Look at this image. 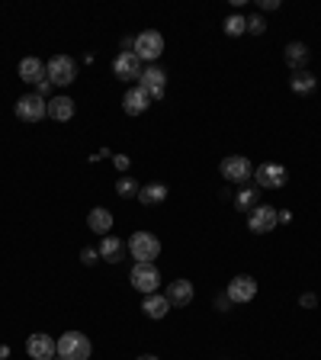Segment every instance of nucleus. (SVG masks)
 Returning <instances> with one entry per match:
<instances>
[{
	"instance_id": "nucleus-15",
	"label": "nucleus",
	"mask_w": 321,
	"mask_h": 360,
	"mask_svg": "<svg viewBox=\"0 0 321 360\" xmlns=\"http://www.w3.org/2000/svg\"><path fill=\"white\" fill-rule=\"evenodd\" d=\"M20 81H26V84H42V81H46V62H39L36 55L23 58V62H20Z\"/></svg>"
},
{
	"instance_id": "nucleus-5",
	"label": "nucleus",
	"mask_w": 321,
	"mask_h": 360,
	"mask_svg": "<svg viewBox=\"0 0 321 360\" xmlns=\"http://www.w3.org/2000/svg\"><path fill=\"white\" fill-rule=\"evenodd\" d=\"M160 52H164V36H160L158 29L138 32V39H135V55H138V62H158Z\"/></svg>"
},
{
	"instance_id": "nucleus-32",
	"label": "nucleus",
	"mask_w": 321,
	"mask_h": 360,
	"mask_svg": "<svg viewBox=\"0 0 321 360\" xmlns=\"http://www.w3.org/2000/svg\"><path fill=\"white\" fill-rule=\"evenodd\" d=\"M315 302H318V299H315L312 293H306V296H302V306H306V309H308V306H315Z\"/></svg>"
},
{
	"instance_id": "nucleus-28",
	"label": "nucleus",
	"mask_w": 321,
	"mask_h": 360,
	"mask_svg": "<svg viewBox=\"0 0 321 360\" xmlns=\"http://www.w3.org/2000/svg\"><path fill=\"white\" fill-rule=\"evenodd\" d=\"M100 258V251H93V248H84V251H81V261L84 264H93Z\"/></svg>"
},
{
	"instance_id": "nucleus-30",
	"label": "nucleus",
	"mask_w": 321,
	"mask_h": 360,
	"mask_svg": "<svg viewBox=\"0 0 321 360\" xmlns=\"http://www.w3.org/2000/svg\"><path fill=\"white\" fill-rule=\"evenodd\" d=\"M276 219H280V222H292V213H289V209H283V213L276 209Z\"/></svg>"
},
{
	"instance_id": "nucleus-6",
	"label": "nucleus",
	"mask_w": 321,
	"mask_h": 360,
	"mask_svg": "<svg viewBox=\"0 0 321 360\" xmlns=\"http://www.w3.org/2000/svg\"><path fill=\"white\" fill-rule=\"evenodd\" d=\"M129 280H132V286H135L138 293H145V296L160 290V270L154 267V264H135Z\"/></svg>"
},
{
	"instance_id": "nucleus-29",
	"label": "nucleus",
	"mask_w": 321,
	"mask_h": 360,
	"mask_svg": "<svg viewBox=\"0 0 321 360\" xmlns=\"http://www.w3.org/2000/svg\"><path fill=\"white\" fill-rule=\"evenodd\" d=\"M113 164L119 171H129V158H125V154H113Z\"/></svg>"
},
{
	"instance_id": "nucleus-24",
	"label": "nucleus",
	"mask_w": 321,
	"mask_h": 360,
	"mask_svg": "<svg viewBox=\"0 0 321 360\" xmlns=\"http://www.w3.org/2000/svg\"><path fill=\"white\" fill-rule=\"evenodd\" d=\"M257 203H260V199H257V187H241V190H238V196H235V206L238 209H247V213H251Z\"/></svg>"
},
{
	"instance_id": "nucleus-8",
	"label": "nucleus",
	"mask_w": 321,
	"mask_h": 360,
	"mask_svg": "<svg viewBox=\"0 0 321 360\" xmlns=\"http://www.w3.org/2000/svg\"><path fill=\"white\" fill-rule=\"evenodd\" d=\"M222 177L228 180V184L241 187V184H247V180L254 177V164L247 161L245 154H228V158L222 161Z\"/></svg>"
},
{
	"instance_id": "nucleus-2",
	"label": "nucleus",
	"mask_w": 321,
	"mask_h": 360,
	"mask_svg": "<svg viewBox=\"0 0 321 360\" xmlns=\"http://www.w3.org/2000/svg\"><path fill=\"white\" fill-rule=\"evenodd\" d=\"M46 77H48V84L55 87H68L74 84V77H77V62L71 58V55H52L46 62Z\"/></svg>"
},
{
	"instance_id": "nucleus-22",
	"label": "nucleus",
	"mask_w": 321,
	"mask_h": 360,
	"mask_svg": "<svg viewBox=\"0 0 321 360\" xmlns=\"http://www.w3.org/2000/svg\"><path fill=\"white\" fill-rule=\"evenodd\" d=\"M286 65L296 68V71L306 68L308 65V46L306 42H289V46H286Z\"/></svg>"
},
{
	"instance_id": "nucleus-26",
	"label": "nucleus",
	"mask_w": 321,
	"mask_h": 360,
	"mask_svg": "<svg viewBox=\"0 0 321 360\" xmlns=\"http://www.w3.org/2000/svg\"><path fill=\"white\" fill-rule=\"evenodd\" d=\"M138 190H142V187H138L135 180H132V177H119V180H116V193H119L123 199L138 196Z\"/></svg>"
},
{
	"instance_id": "nucleus-10",
	"label": "nucleus",
	"mask_w": 321,
	"mask_h": 360,
	"mask_svg": "<svg viewBox=\"0 0 321 360\" xmlns=\"http://www.w3.org/2000/svg\"><path fill=\"white\" fill-rule=\"evenodd\" d=\"M26 354H29L32 360H55L58 341H55L52 335H46V331H36V335H29V341H26Z\"/></svg>"
},
{
	"instance_id": "nucleus-12",
	"label": "nucleus",
	"mask_w": 321,
	"mask_h": 360,
	"mask_svg": "<svg viewBox=\"0 0 321 360\" xmlns=\"http://www.w3.org/2000/svg\"><path fill=\"white\" fill-rule=\"evenodd\" d=\"M225 296H228L231 302H251V299L257 296V280H254L251 274H238L228 284V293H225Z\"/></svg>"
},
{
	"instance_id": "nucleus-20",
	"label": "nucleus",
	"mask_w": 321,
	"mask_h": 360,
	"mask_svg": "<svg viewBox=\"0 0 321 360\" xmlns=\"http://www.w3.org/2000/svg\"><path fill=\"white\" fill-rule=\"evenodd\" d=\"M142 309H145L148 319H164V315L170 312V302H168V296H160V293H151V296H145Z\"/></svg>"
},
{
	"instance_id": "nucleus-16",
	"label": "nucleus",
	"mask_w": 321,
	"mask_h": 360,
	"mask_svg": "<svg viewBox=\"0 0 321 360\" xmlns=\"http://www.w3.org/2000/svg\"><path fill=\"white\" fill-rule=\"evenodd\" d=\"M87 225H90V232H97V235H109V232H113V213H109L107 206H93L90 213H87Z\"/></svg>"
},
{
	"instance_id": "nucleus-3",
	"label": "nucleus",
	"mask_w": 321,
	"mask_h": 360,
	"mask_svg": "<svg viewBox=\"0 0 321 360\" xmlns=\"http://www.w3.org/2000/svg\"><path fill=\"white\" fill-rule=\"evenodd\" d=\"M129 251L135 258V264H154V258L160 254V241L151 232H135L129 238Z\"/></svg>"
},
{
	"instance_id": "nucleus-11",
	"label": "nucleus",
	"mask_w": 321,
	"mask_h": 360,
	"mask_svg": "<svg viewBox=\"0 0 321 360\" xmlns=\"http://www.w3.org/2000/svg\"><path fill=\"white\" fill-rule=\"evenodd\" d=\"M138 87H145V93L151 100H160V97H164V87H168V74H164L158 65H148V68H142Z\"/></svg>"
},
{
	"instance_id": "nucleus-18",
	"label": "nucleus",
	"mask_w": 321,
	"mask_h": 360,
	"mask_svg": "<svg viewBox=\"0 0 321 360\" xmlns=\"http://www.w3.org/2000/svg\"><path fill=\"white\" fill-rule=\"evenodd\" d=\"M48 116H52L55 123H68L71 116H74V100L71 97H52L48 100Z\"/></svg>"
},
{
	"instance_id": "nucleus-13",
	"label": "nucleus",
	"mask_w": 321,
	"mask_h": 360,
	"mask_svg": "<svg viewBox=\"0 0 321 360\" xmlns=\"http://www.w3.org/2000/svg\"><path fill=\"white\" fill-rule=\"evenodd\" d=\"M113 74L119 77V81H135V77H142V62H138V55L119 52L113 62Z\"/></svg>"
},
{
	"instance_id": "nucleus-21",
	"label": "nucleus",
	"mask_w": 321,
	"mask_h": 360,
	"mask_svg": "<svg viewBox=\"0 0 321 360\" xmlns=\"http://www.w3.org/2000/svg\"><path fill=\"white\" fill-rule=\"evenodd\" d=\"M164 199H168V187L164 184H145L138 190V203H142V206H158Z\"/></svg>"
},
{
	"instance_id": "nucleus-9",
	"label": "nucleus",
	"mask_w": 321,
	"mask_h": 360,
	"mask_svg": "<svg viewBox=\"0 0 321 360\" xmlns=\"http://www.w3.org/2000/svg\"><path fill=\"white\" fill-rule=\"evenodd\" d=\"M286 184V168L283 164H260V168H254V187H264V190H280V187Z\"/></svg>"
},
{
	"instance_id": "nucleus-27",
	"label": "nucleus",
	"mask_w": 321,
	"mask_h": 360,
	"mask_svg": "<svg viewBox=\"0 0 321 360\" xmlns=\"http://www.w3.org/2000/svg\"><path fill=\"white\" fill-rule=\"evenodd\" d=\"M267 29V23H264V16H251L247 20V32H254V36H260V32Z\"/></svg>"
},
{
	"instance_id": "nucleus-4",
	"label": "nucleus",
	"mask_w": 321,
	"mask_h": 360,
	"mask_svg": "<svg viewBox=\"0 0 321 360\" xmlns=\"http://www.w3.org/2000/svg\"><path fill=\"white\" fill-rule=\"evenodd\" d=\"M276 225H280L276 206H270V203H257V206L247 213V229H251L254 235H267V232H273Z\"/></svg>"
},
{
	"instance_id": "nucleus-23",
	"label": "nucleus",
	"mask_w": 321,
	"mask_h": 360,
	"mask_svg": "<svg viewBox=\"0 0 321 360\" xmlns=\"http://www.w3.org/2000/svg\"><path fill=\"white\" fill-rule=\"evenodd\" d=\"M289 87H292V93H302V97H306V93H312L315 91V74L312 71H296V74L289 77Z\"/></svg>"
},
{
	"instance_id": "nucleus-1",
	"label": "nucleus",
	"mask_w": 321,
	"mask_h": 360,
	"mask_svg": "<svg viewBox=\"0 0 321 360\" xmlns=\"http://www.w3.org/2000/svg\"><path fill=\"white\" fill-rule=\"evenodd\" d=\"M90 354H93L90 338L81 335V331H64L58 338V357L62 360H90Z\"/></svg>"
},
{
	"instance_id": "nucleus-7",
	"label": "nucleus",
	"mask_w": 321,
	"mask_h": 360,
	"mask_svg": "<svg viewBox=\"0 0 321 360\" xmlns=\"http://www.w3.org/2000/svg\"><path fill=\"white\" fill-rule=\"evenodd\" d=\"M16 116L23 123H39L42 116H48V100L42 93H26V97L16 100Z\"/></svg>"
},
{
	"instance_id": "nucleus-25",
	"label": "nucleus",
	"mask_w": 321,
	"mask_h": 360,
	"mask_svg": "<svg viewBox=\"0 0 321 360\" xmlns=\"http://www.w3.org/2000/svg\"><path fill=\"white\" fill-rule=\"evenodd\" d=\"M241 32H247V20L241 13H231L225 20V36H241Z\"/></svg>"
},
{
	"instance_id": "nucleus-19",
	"label": "nucleus",
	"mask_w": 321,
	"mask_h": 360,
	"mask_svg": "<svg viewBox=\"0 0 321 360\" xmlns=\"http://www.w3.org/2000/svg\"><path fill=\"white\" fill-rule=\"evenodd\" d=\"M123 248L125 245L116 235H103V241H100V258H103V261H109V264H119V261H123Z\"/></svg>"
},
{
	"instance_id": "nucleus-33",
	"label": "nucleus",
	"mask_w": 321,
	"mask_h": 360,
	"mask_svg": "<svg viewBox=\"0 0 321 360\" xmlns=\"http://www.w3.org/2000/svg\"><path fill=\"white\" fill-rule=\"evenodd\" d=\"M138 360H158V357H154V354H142V357H138Z\"/></svg>"
},
{
	"instance_id": "nucleus-17",
	"label": "nucleus",
	"mask_w": 321,
	"mask_h": 360,
	"mask_svg": "<svg viewBox=\"0 0 321 360\" xmlns=\"http://www.w3.org/2000/svg\"><path fill=\"white\" fill-rule=\"evenodd\" d=\"M168 302L170 306H190L193 302V284L190 280H174V284H168Z\"/></svg>"
},
{
	"instance_id": "nucleus-31",
	"label": "nucleus",
	"mask_w": 321,
	"mask_h": 360,
	"mask_svg": "<svg viewBox=\"0 0 321 360\" xmlns=\"http://www.w3.org/2000/svg\"><path fill=\"white\" fill-rule=\"evenodd\" d=\"M260 7H264V10H276V7H280V0H260Z\"/></svg>"
},
{
	"instance_id": "nucleus-14",
	"label": "nucleus",
	"mask_w": 321,
	"mask_h": 360,
	"mask_svg": "<svg viewBox=\"0 0 321 360\" xmlns=\"http://www.w3.org/2000/svg\"><path fill=\"white\" fill-rule=\"evenodd\" d=\"M151 107V97H148L145 93V87H129V91H125V97H123V109L129 116H142L145 113V109Z\"/></svg>"
}]
</instances>
